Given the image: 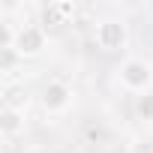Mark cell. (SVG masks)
<instances>
[{
    "instance_id": "cell-5",
    "label": "cell",
    "mask_w": 153,
    "mask_h": 153,
    "mask_svg": "<svg viewBox=\"0 0 153 153\" xmlns=\"http://www.w3.org/2000/svg\"><path fill=\"white\" fill-rule=\"evenodd\" d=\"M24 132V111H15V108H0V135L3 141H12L15 135Z\"/></svg>"
},
{
    "instance_id": "cell-6",
    "label": "cell",
    "mask_w": 153,
    "mask_h": 153,
    "mask_svg": "<svg viewBox=\"0 0 153 153\" xmlns=\"http://www.w3.org/2000/svg\"><path fill=\"white\" fill-rule=\"evenodd\" d=\"M75 18V3L72 0H54V3L45 6V24L60 27V24H72Z\"/></svg>"
},
{
    "instance_id": "cell-7",
    "label": "cell",
    "mask_w": 153,
    "mask_h": 153,
    "mask_svg": "<svg viewBox=\"0 0 153 153\" xmlns=\"http://www.w3.org/2000/svg\"><path fill=\"white\" fill-rule=\"evenodd\" d=\"M3 105L15 108V111H24L27 108V90H24V84H6L3 87Z\"/></svg>"
},
{
    "instance_id": "cell-4",
    "label": "cell",
    "mask_w": 153,
    "mask_h": 153,
    "mask_svg": "<svg viewBox=\"0 0 153 153\" xmlns=\"http://www.w3.org/2000/svg\"><path fill=\"white\" fill-rule=\"evenodd\" d=\"M42 108L48 111V114H63V111H69V105H72V87L66 84V81H48L45 87H42Z\"/></svg>"
},
{
    "instance_id": "cell-8",
    "label": "cell",
    "mask_w": 153,
    "mask_h": 153,
    "mask_svg": "<svg viewBox=\"0 0 153 153\" xmlns=\"http://www.w3.org/2000/svg\"><path fill=\"white\" fill-rule=\"evenodd\" d=\"M135 111H138V117H141V120L153 123V90H147V93H141V96H138Z\"/></svg>"
},
{
    "instance_id": "cell-2",
    "label": "cell",
    "mask_w": 153,
    "mask_h": 153,
    "mask_svg": "<svg viewBox=\"0 0 153 153\" xmlns=\"http://www.w3.org/2000/svg\"><path fill=\"white\" fill-rule=\"evenodd\" d=\"M93 42H96L99 51H105V54L123 51L126 42H129V27H126L120 18H102V21H96V27H93Z\"/></svg>"
},
{
    "instance_id": "cell-3",
    "label": "cell",
    "mask_w": 153,
    "mask_h": 153,
    "mask_svg": "<svg viewBox=\"0 0 153 153\" xmlns=\"http://www.w3.org/2000/svg\"><path fill=\"white\" fill-rule=\"evenodd\" d=\"M45 45H48V33L42 24H18V36L12 45L18 57H36L45 51Z\"/></svg>"
},
{
    "instance_id": "cell-1",
    "label": "cell",
    "mask_w": 153,
    "mask_h": 153,
    "mask_svg": "<svg viewBox=\"0 0 153 153\" xmlns=\"http://www.w3.org/2000/svg\"><path fill=\"white\" fill-rule=\"evenodd\" d=\"M117 81L126 93H147L153 84V63L147 57H123L117 66Z\"/></svg>"
}]
</instances>
